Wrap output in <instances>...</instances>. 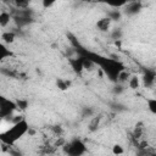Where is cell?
I'll use <instances>...</instances> for the list:
<instances>
[{
    "mask_svg": "<svg viewBox=\"0 0 156 156\" xmlns=\"http://www.w3.org/2000/svg\"><path fill=\"white\" fill-rule=\"evenodd\" d=\"M29 132V124L28 122L23 118L17 123H13L6 132L1 133L0 139L1 143L7 145V146H12L17 140H20L24 134H27Z\"/></svg>",
    "mask_w": 156,
    "mask_h": 156,
    "instance_id": "obj_1",
    "label": "cell"
},
{
    "mask_svg": "<svg viewBox=\"0 0 156 156\" xmlns=\"http://www.w3.org/2000/svg\"><path fill=\"white\" fill-rule=\"evenodd\" d=\"M63 152L66 156H83L87 152V145L83 140L76 138L63 144Z\"/></svg>",
    "mask_w": 156,
    "mask_h": 156,
    "instance_id": "obj_2",
    "label": "cell"
},
{
    "mask_svg": "<svg viewBox=\"0 0 156 156\" xmlns=\"http://www.w3.org/2000/svg\"><path fill=\"white\" fill-rule=\"evenodd\" d=\"M17 104L13 100L6 99L4 96L0 98V117L1 118H7L11 117L12 113L17 110Z\"/></svg>",
    "mask_w": 156,
    "mask_h": 156,
    "instance_id": "obj_3",
    "label": "cell"
},
{
    "mask_svg": "<svg viewBox=\"0 0 156 156\" xmlns=\"http://www.w3.org/2000/svg\"><path fill=\"white\" fill-rule=\"evenodd\" d=\"M12 18L15 20V22L20 27H23V26L29 24L33 21V12L29 9H27V10H16Z\"/></svg>",
    "mask_w": 156,
    "mask_h": 156,
    "instance_id": "obj_4",
    "label": "cell"
},
{
    "mask_svg": "<svg viewBox=\"0 0 156 156\" xmlns=\"http://www.w3.org/2000/svg\"><path fill=\"white\" fill-rule=\"evenodd\" d=\"M143 9V4L140 1H130V2H127L123 9H122V13L130 17V16H135L138 15Z\"/></svg>",
    "mask_w": 156,
    "mask_h": 156,
    "instance_id": "obj_5",
    "label": "cell"
},
{
    "mask_svg": "<svg viewBox=\"0 0 156 156\" xmlns=\"http://www.w3.org/2000/svg\"><path fill=\"white\" fill-rule=\"evenodd\" d=\"M141 80H143L144 87H146V88L152 87L156 82V71L152 68H145L143 77H141Z\"/></svg>",
    "mask_w": 156,
    "mask_h": 156,
    "instance_id": "obj_6",
    "label": "cell"
},
{
    "mask_svg": "<svg viewBox=\"0 0 156 156\" xmlns=\"http://www.w3.org/2000/svg\"><path fill=\"white\" fill-rule=\"evenodd\" d=\"M68 63L72 68V71L77 74H80L83 71H84V67H83V62L80 60V57H69L68 58Z\"/></svg>",
    "mask_w": 156,
    "mask_h": 156,
    "instance_id": "obj_7",
    "label": "cell"
},
{
    "mask_svg": "<svg viewBox=\"0 0 156 156\" xmlns=\"http://www.w3.org/2000/svg\"><path fill=\"white\" fill-rule=\"evenodd\" d=\"M111 20L106 16V17H102V18H100V20H98V22H96V28L100 30V32H107L108 29H110V27H111Z\"/></svg>",
    "mask_w": 156,
    "mask_h": 156,
    "instance_id": "obj_8",
    "label": "cell"
},
{
    "mask_svg": "<svg viewBox=\"0 0 156 156\" xmlns=\"http://www.w3.org/2000/svg\"><path fill=\"white\" fill-rule=\"evenodd\" d=\"M78 57H80V60H82V62H83L84 69H87V71H93V69L95 68L96 63H95L91 58H89V57H87V56H78Z\"/></svg>",
    "mask_w": 156,
    "mask_h": 156,
    "instance_id": "obj_9",
    "label": "cell"
},
{
    "mask_svg": "<svg viewBox=\"0 0 156 156\" xmlns=\"http://www.w3.org/2000/svg\"><path fill=\"white\" fill-rule=\"evenodd\" d=\"M11 20H12V15L10 12H7V11H1L0 12V26L1 27H6L10 23Z\"/></svg>",
    "mask_w": 156,
    "mask_h": 156,
    "instance_id": "obj_10",
    "label": "cell"
},
{
    "mask_svg": "<svg viewBox=\"0 0 156 156\" xmlns=\"http://www.w3.org/2000/svg\"><path fill=\"white\" fill-rule=\"evenodd\" d=\"M122 10H117V9H113V10H110L107 12V17L111 20V21H119L122 18Z\"/></svg>",
    "mask_w": 156,
    "mask_h": 156,
    "instance_id": "obj_11",
    "label": "cell"
},
{
    "mask_svg": "<svg viewBox=\"0 0 156 156\" xmlns=\"http://www.w3.org/2000/svg\"><path fill=\"white\" fill-rule=\"evenodd\" d=\"M1 39L4 40V43L11 44V43H13L15 39H16V34H15L13 32H4V33L1 34Z\"/></svg>",
    "mask_w": 156,
    "mask_h": 156,
    "instance_id": "obj_12",
    "label": "cell"
},
{
    "mask_svg": "<svg viewBox=\"0 0 156 156\" xmlns=\"http://www.w3.org/2000/svg\"><path fill=\"white\" fill-rule=\"evenodd\" d=\"M128 85L130 89H138L140 85V78L136 74H132L129 80H128Z\"/></svg>",
    "mask_w": 156,
    "mask_h": 156,
    "instance_id": "obj_13",
    "label": "cell"
},
{
    "mask_svg": "<svg viewBox=\"0 0 156 156\" xmlns=\"http://www.w3.org/2000/svg\"><path fill=\"white\" fill-rule=\"evenodd\" d=\"M10 56H12V52L10 51V49H7L4 44L0 45V60H5V58H9Z\"/></svg>",
    "mask_w": 156,
    "mask_h": 156,
    "instance_id": "obj_14",
    "label": "cell"
},
{
    "mask_svg": "<svg viewBox=\"0 0 156 156\" xmlns=\"http://www.w3.org/2000/svg\"><path fill=\"white\" fill-rule=\"evenodd\" d=\"M71 83L66 79H62V78H57L56 79V87L60 89V90H67L69 88Z\"/></svg>",
    "mask_w": 156,
    "mask_h": 156,
    "instance_id": "obj_15",
    "label": "cell"
},
{
    "mask_svg": "<svg viewBox=\"0 0 156 156\" xmlns=\"http://www.w3.org/2000/svg\"><path fill=\"white\" fill-rule=\"evenodd\" d=\"M100 121H101V116H96V117H93L90 124H89V130L90 132H95L98 130L99 126H100Z\"/></svg>",
    "mask_w": 156,
    "mask_h": 156,
    "instance_id": "obj_16",
    "label": "cell"
},
{
    "mask_svg": "<svg viewBox=\"0 0 156 156\" xmlns=\"http://www.w3.org/2000/svg\"><path fill=\"white\" fill-rule=\"evenodd\" d=\"M143 132H144L143 123H141V122L136 123V124H135V127H134V130H133V138H135V139L140 138V136H141V134H143Z\"/></svg>",
    "mask_w": 156,
    "mask_h": 156,
    "instance_id": "obj_17",
    "label": "cell"
},
{
    "mask_svg": "<svg viewBox=\"0 0 156 156\" xmlns=\"http://www.w3.org/2000/svg\"><path fill=\"white\" fill-rule=\"evenodd\" d=\"M146 105H147L149 111L152 115H156V99H147L146 100Z\"/></svg>",
    "mask_w": 156,
    "mask_h": 156,
    "instance_id": "obj_18",
    "label": "cell"
},
{
    "mask_svg": "<svg viewBox=\"0 0 156 156\" xmlns=\"http://www.w3.org/2000/svg\"><path fill=\"white\" fill-rule=\"evenodd\" d=\"M110 35H111V38L113 40H119L122 38V35H123V30L121 28H115V29H112Z\"/></svg>",
    "mask_w": 156,
    "mask_h": 156,
    "instance_id": "obj_19",
    "label": "cell"
},
{
    "mask_svg": "<svg viewBox=\"0 0 156 156\" xmlns=\"http://www.w3.org/2000/svg\"><path fill=\"white\" fill-rule=\"evenodd\" d=\"M129 78H130V74H129L128 72H126V71H122V72L119 73L118 78H117V83L123 84V83H126L127 80H129Z\"/></svg>",
    "mask_w": 156,
    "mask_h": 156,
    "instance_id": "obj_20",
    "label": "cell"
},
{
    "mask_svg": "<svg viewBox=\"0 0 156 156\" xmlns=\"http://www.w3.org/2000/svg\"><path fill=\"white\" fill-rule=\"evenodd\" d=\"M123 152H124V149H123L122 145L115 144V145L112 146V154H113L115 156H121V155H123Z\"/></svg>",
    "mask_w": 156,
    "mask_h": 156,
    "instance_id": "obj_21",
    "label": "cell"
},
{
    "mask_svg": "<svg viewBox=\"0 0 156 156\" xmlns=\"http://www.w3.org/2000/svg\"><path fill=\"white\" fill-rule=\"evenodd\" d=\"M124 87H123V84H121V83H115V85H113V88H112V93L115 94V95H119V94H122L123 91H124Z\"/></svg>",
    "mask_w": 156,
    "mask_h": 156,
    "instance_id": "obj_22",
    "label": "cell"
},
{
    "mask_svg": "<svg viewBox=\"0 0 156 156\" xmlns=\"http://www.w3.org/2000/svg\"><path fill=\"white\" fill-rule=\"evenodd\" d=\"M94 115V108L89 107V106H85L82 108V116L83 117H91Z\"/></svg>",
    "mask_w": 156,
    "mask_h": 156,
    "instance_id": "obj_23",
    "label": "cell"
},
{
    "mask_svg": "<svg viewBox=\"0 0 156 156\" xmlns=\"http://www.w3.org/2000/svg\"><path fill=\"white\" fill-rule=\"evenodd\" d=\"M16 104H17V107L21 108V110H26L28 107V101L27 100H23V99L16 100Z\"/></svg>",
    "mask_w": 156,
    "mask_h": 156,
    "instance_id": "obj_24",
    "label": "cell"
},
{
    "mask_svg": "<svg viewBox=\"0 0 156 156\" xmlns=\"http://www.w3.org/2000/svg\"><path fill=\"white\" fill-rule=\"evenodd\" d=\"M54 4H55L54 0H43V2H41V5H43L44 9H49V7H51Z\"/></svg>",
    "mask_w": 156,
    "mask_h": 156,
    "instance_id": "obj_25",
    "label": "cell"
},
{
    "mask_svg": "<svg viewBox=\"0 0 156 156\" xmlns=\"http://www.w3.org/2000/svg\"><path fill=\"white\" fill-rule=\"evenodd\" d=\"M9 154L10 156H23V154L18 150H9Z\"/></svg>",
    "mask_w": 156,
    "mask_h": 156,
    "instance_id": "obj_26",
    "label": "cell"
},
{
    "mask_svg": "<svg viewBox=\"0 0 156 156\" xmlns=\"http://www.w3.org/2000/svg\"><path fill=\"white\" fill-rule=\"evenodd\" d=\"M51 129H52L54 133H56V134H61V133H62V128H61L60 126H54Z\"/></svg>",
    "mask_w": 156,
    "mask_h": 156,
    "instance_id": "obj_27",
    "label": "cell"
},
{
    "mask_svg": "<svg viewBox=\"0 0 156 156\" xmlns=\"http://www.w3.org/2000/svg\"><path fill=\"white\" fill-rule=\"evenodd\" d=\"M111 106H113L112 108H113V110H116V111H123L122 108H119V107H123V106H121L119 104H112Z\"/></svg>",
    "mask_w": 156,
    "mask_h": 156,
    "instance_id": "obj_28",
    "label": "cell"
}]
</instances>
